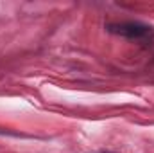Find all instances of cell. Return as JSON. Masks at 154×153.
I'll return each instance as SVG.
<instances>
[{
  "label": "cell",
  "mask_w": 154,
  "mask_h": 153,
  "mask_svg": "<svg viewBox=\"0 0 154 153\" xmlns=\"http://www.w3.org/2000/svg\"><path fill=\"white\" fill-rule=\"evenodd\" d=\"M109 31L111 33H118V34H124V36H143L149 33V27L145 25H140V24H120V25H109Z\"/></svg>",
  "instance_id": "1"
}]
</instances>
